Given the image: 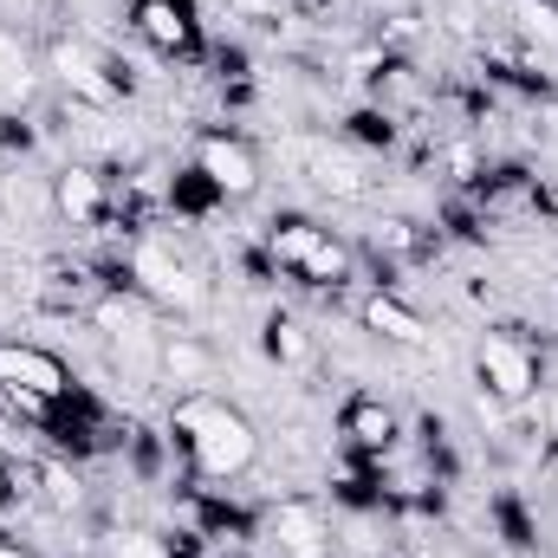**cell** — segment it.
Instances as JSON below:
<instances>
[{"instance_id":"obj_11","label":"cell","mask_w":558,"mask_h":558,"mask_svg":"<svg viewBox=\"0 0 558 558\" xmlns=\"http://www.w3.org/2000/svg\"><path fill=\"white\" fill-rule=\"evenodd\" d=\"M105 215H111V182H105V169H92V162L52 169V221H65V228H98Z\"/></svg>"},{"instance_id":"obj_12","label":"cell","mask_w":558,"mask_h":558,"mask_svg":"<svg viewBox=\"0 0 558 558\" xmlns=\"http://www.w3.org/2000/svg\"><path fill=\"white\" fill-rule=\"evenodd\" d=\"M267 546L279 558H325V513L312 500H286L267 513Z\"/></svg>"},{"instance_id":"obj_10","label":"cell","mask_w":558,"mask_h":558,"mask_svg":"<svg viewBox=\"0 0 558 558\" xmlns=\"http://www.w3.org/2000/svg\"><path fill=\"white\" fill-rule=\"evenodd\" d=\"M131 33L162 59H189L202 46V20L195 0H131Z\"/></svg>"},{"instance_id":"obj_28","label":"cell","mask_w":558,"mask_h":558,"mask_svg":"<svg viewBox=\"0 0 558 558\" xmlns=\"http://www.w3.org/2000/svg\"><path fill=\"white\" fill-rule=\"evenodd\" d=\"M78 7H98V13H111V7H131V0H78Z\"/></svg>"},{"instance_id":"obj_25","label":"cell","mask_w":558,"mask_h":558,"mask_svg":"<svg viewBox=\"0 0 558 558\" xmlns=\"http://www.w3.org/2000/svg\"><path fill=\"white\" fill-rule=\"evenodd\" d=\"M292 13H312V20H325V13H338V7H351V0H286Z\"/></svg>"},{"instance_id":"obj_4","label":"cell","mask_w":558,"mask_h":558,"mask_svg":"<svg viewBox=\"0 0 558 558\" xmlns=\"http://www.w3.org/2000/svg\"><path fill=\"white\" fill-rule=\"evenodd\" d=\"M474 377L500 410H533L539 403V357L513 331H481L474 344Z\"/></svg>"},{"instance_id":"obj_2","label":"cell","mask_w":558,"mask_h":558,"mask_svg":"<svg viewBox=\"0 0 558 558\" xmlns=\"http://www.w3.org/2000/svg\"><path fill=\"white\" fill-rule=\"evenodd\" d=\"M92 325H98V338L111 344V357L137 377V384H156V371H162V318H156V305L143 299L137 286H124V292H98L92 299Z\"/></svg>"},{"instance_id":"obj_5","label":"cell","mask_w":558,"mask_h":558,"mask_svg":"<svg viewBox=\"0 0 558 558\" xmlns=\"http://www.w3.org/2000/svg\"><path fill=\"white\" fill-rule=\"evenodd\" d=\"M131 279H137L143 299L162 305V312H202L208 305V279L195 274L162 234H143L137 247H131Z\"/></svg>"},{"instance_id":"obj_23","label":"cell","mask_w":558,"mask_h":558,"mask_svg":"<svg viewBox=\"0 0 558 558\" xmlns=\"http://www.w3.org/2000/svg\"><path fill=\"white\" fill-rule=\"evenodd\" d=\"M13 500H26V474H20V468H13V461L0 454V513H7Z\"/></svg>"},{"instance_id":"obj_13","label":"cell","mask_w":558,"mask_h":558,"mask_svg":"<svg viewBox=\"0 0 558 558\" xmlns=\"http://www.w3.org/2000/svg\"><path fill=\"white\" fill-rule=\"evenodd\" d=\"M357 312H364V331H371V338H384V344H410V351L435 344L428 318H422L410 299H397V292H371V299H364Z\"/></svg>"},{"instance_id":"obj_6","label":"cell","mask_w":558,"mask_h":558,"mask_svg":"<svg viewBox=\"0 0 558 558\" xmlns=\"http://www.w3.org/2000/svg\"><path fill=\"white\" fill-rule=\"evenodd\" d=\"M195 175H202L208 195L247 202V195L260 189V149L247 137H234V131H208V137L195 143Z\"/></svg>"},{"instance_id":"obj_9","label":"cell","mask_w":558,"mask_h":558,"mask_svg":"<svg viewBox=\"0 0 558 558\" xmlns=\"http://www.w3.org/2000/svg\"><path fill=\"white\" fill-rule=\"evenodd\" d=\"M292 162H299V169H305V182H312L318 195H331V202H364V189H371V175H364L357 149H344V143H331V137L292 143Z\"/></svg>"},{"instance_id":"obj_24","label":"cell","mask_w":558,"mask_h":558,"mask_svg":"<svg viewBox=\"0 0 558 558\" xmlns=\"http://www.w3.org/2000/svg\"><path fill=\"white\" fill-rule=\"evenodd\" d=\"M279 7H286V0H228L234 20H279Z\"/></svg>"},{"instance_id":"obj_19","label":"cell","mask_w":558,"mask_h":558,"mask_svg":"<svg viewBox=\"0 0 558 558\" xmlns=\"http://www.w3.org/2000/svg\"><path fill=\"white\" fill-rule=\"evenodd\" d=\"M507 13H513V26H520V39H526V46L558 52V7H553V0H507Z\"/></svg>"},{"instance_id":"obj_20","label":"cell","mask_w":558,"mask_h":558,"mask_svg":"<svg viewBox=\"0 0 558 558\" xmlns=\"http://www.w3.org/2000/svg\"><path fill=\"white\" fill-rule=\"evenodd\" d=\"M267 344H274L279 364H312V331H305L299 318H274V325H267Z\"/></svg>"},{"instance_id":"obj_8","label":"cell","mask_w":558,"mask_h":558,"mask_svg":"<svg viewBox=\"0 0 558 558\" xmlns=\"http://www.w3.org/2000/svg\"><path fill=\"white\" fill-rule=\"evenodd\" d=\"M0 390H26V397L65 403V397H72V371H65V357L46 351V344L0 338Z\"/></svg>"},{"instance_id":"obj_1","label":"cell","mask_w":558,"mask_h":558,"mask_svg":"<svg viewBox=\"0 0 558 558\" xmlns=\"http://www.w3.org/2000/svg\"><path fill=\"white\" fill-rule=\"evenodd\" d=\"M169 428L189 454V468L202 481H241L254 461H260V428L247 422V410H234L228 397H208V390H189L175 397Z\"/></svg>"},{"instance_id":"obj_14","label":"cell","mask_w":558,"mask_h":558,"mask_svg":"<svg viewBox=\"0 0 558 558\" xmlns=\"http://www.w3.org/2000/svg\"><path fill=\"white\" fill-rule=\"evenodd\" d=\"M338 435H344L351 448L384 454V448L397 441V410H390L384 397H351V403H344V416H338Z\"/></svg>"},{"instance_id":"obj_15","label":"cell","mask_w":558,"mask_h":558,"mask_svg":"<svg viewBox=\"0 0 558 558\" xmlns=\"http://www.w3.org/2000/svg\"><path fill=\"white\" fill-rule=\"evenodd\" d=\"M208 371H215V357H208V344L202 338H189V331H169L162 338V384H182V390H195V384H208Z\"/></svg>"},{"instance_id":"obj_21","label":"cell","mask_w":558,"mask_h":558,"mask_svg":"<svg viewBox=\"0 0 558 558\" xmlns=\"http://www.w3.org/2000/svg\"><path fill=\"white\" fill-rule=\"evenodd\" d=\"M111 558H175V553H169V539H156L143 526H124V533H111Z\"/></svg>"},{"instance_id":"obj_27","label":"cell","mask_w":558,"mask_h":558,"mask_svg":"<svg viewBox=\"0 0 558 558\" xmlns=\"http://www.w3.org/2000/svg\"><path fill=\"white\" fill-rule=\"evenodd\" d=\"M0 558H39V553H26V546H13V539H0Z\"/></svg>"},{"instance_id":"obj_26","label":"cell","mask_w":558,"mask_h":558,"mask_svg":"<svg viewBox=\"0 0 558 558\" xmlns=\"http://www.w3.org/2000/svg\"><path fill=\"white\" fill-rule=\"evenodd\" d=\"M539 422H546V435L558 441V390H546V397H539Z\"/></svg>"},{"instance_id":"obj_3","label":"cell","mask_w":558,"mask_h":558,"mask_svg":"<svg viewBox=\"0 0 558 558\" xmlns=\"http://www.w3.org/2000/svg\"><path fill=\"white\" fill-rule=\"evenodd\" d=\"M267 260H274L286 279H299V286H318V292H338V286H351V247L331 234V228H318V221H305V215H286L267 228Z\"/></svg>"},{"instance_id":"obj_7","label":"cell","mask_w":558,"mask_h":558,"mask_svg":"<svg viewBox=\"0 0 558 558\" xmlns=\"http://www.w3.org/2000/svg\"><path fill=\"white\" fill-rule=\"evenodd\" d=\"M46 72L78 98V105H118V78H111V59L92 46V39H78V33H59L52 39V52H46Z\"/></svg>"},{"instance_id":"obj_22","label":"cell","mask_w":558,"mask_h":558,"mask_svg":"<svg viewBox=\"0 0 558 558\" xmlns=\"http://www.w3.org/2000/svg\"><path fill=\"white\" fill-rule=\"evenodd\" d=\"M377 247L410 254V247H416V221H377Z\"/></svg>"},{"instance_id":"obj_17","label":"cell","mask_w":558,"mask_h":558,"mask_svg":"<svg viewBox=\"0 0 558 558\" xmlns=\"http://www.w3.org/2000/svg\"><path fill=\"white\" fill-rule=\"evenodd\" d=\"M33 494H39V507H52V513H78V507H85V481H78L65 461H39V468H33Z\"/></svg>"},{"instance_id":"obj_18","label":"cell","mask_w":558,"mask_h":558,"mask_svg":"<svg viewBox=\"0 0 558 558\" xmlns=\"http://www.w3.org/2000/svg\"><path fill=\"white\" fill-rule=\"evenodd\" d=\"M0 202L13 221H52V175H7Z\"/></svg>"},{"instance_id":"obj_29","label":"cell","mask_w":558,"mask_h":558,"mask_svg":"<svg viewBox=\"0 0 558 558\" xmlns=\"http://www.w3.org/2000/svg\"><path fill=\"white\" fill-rule=\"evenodd\" d=\"M195 7H202V0H195Z\"/></svg>"},{"instance_id":"obj_16","label":"cell","mask_w":558,"mask_h":558,"mask_svg":"<svg viewBox=\"0 0 558 558\" xmlns=\"http://www.w3.org/2000/svg\"><path fill=\"white\" fill-rule=\"evenodd\" d=\"M33 85H39L33 46H26L13 26H0V98H33Z\"/></svg>"}]
</instances>
